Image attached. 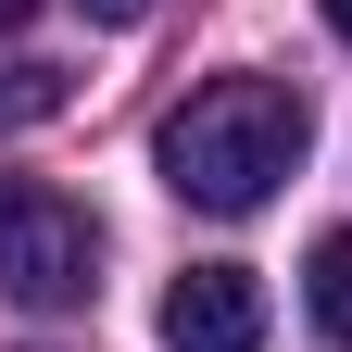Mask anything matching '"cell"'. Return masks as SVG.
<instances>
[{
	"label": "cell",
	"instance_id": "1",
	"mask_svg": "<svg viewBox=\"0 0 352 352\" xmlns=\"http://www.w3.org/2000/svg\"><path fill=\"white\" fill-rule=\"evenodd\" d=\"M302 88H277V76H214V88H189V101L164 113V139H151V164H164V189L189 201V214H252V201H277V176L302 164Z\"/></svg>",
	"mask_w": 352,
	"mask_h": 352
},
{
	"label": "cell",
	"instance_id": "4",
	"mask_svg": "<svg viewBox=\"0 0 352 352\" xmlns=\"http://www.w3.org/2000/svg\"><path fill=\"white\" fill-rule=\"evenodd\" d=\"M302 315H315V340H327V352H352V227H340V239H315V264H302Z\"/></svg>",
	"mask_w": 352,
	"mask_h": 352
},
{
	"label": "cell",
	"instance_id": "5",
	"mask_svg": "<svg viewBox=\"0 0 352 352\" xmlns=\"http://www.w3.org/2000/svg\"><path fill=\"white\" fill-rule=\"evenodd\" d=\"M38 113H63V76L51 63H13L0 76V126H38Z\"/></svg>",
	"mask_w": 352,
	"mask_h": 352
},
{
	"label": "cell",
	"instance_id": "8",
	"mask_svg": "<svg viewBox=\"0 0 352 352\" xmlns=\"http://www.w3.org/2000/svg\"><path fill=\"white\" fill-rule=\"evenodd\" d=\"M327 25H340V38H352V0H327Z\"/></svg>",
	"mask_w": 352,
	"mask_h": 352
},
{
	"label": "cell",
	"instance_id": "3",
	"mask_svg": "<svg viewBox=\"0 0 352 352\" xmlns=\"http://www.w3.org/2000/svg\"><path fill=\"white\" fill-rule=\"evenodd\" d=\"M164 352H264L252 264H189V277L164 289Z\"/></svg>",
	"mask_w": 352,
	"mask_h": 352
},
{
	"label": "cell",
	"instance_id": "7",
	"mask_svg": "<svg viewBox=\"0 0 352 352\" xmlns=\"http://www.w3.org/2000/svg\"><path fill=\"white\" fill-rule=\"evenodd\" d=\"M25 13H38V0H0V38H13V25H25Z\"/></svg>",
	"mask_w": 352,
	"mask_h": 352
},
{
	"label": "cell",
	"instance_id": "6",
	"mask_svg": "<svg viewBox=\"0 0 352 352\" xmlns=\"http://www.w3.org/2000/svg\"><path fill=\"white\" fill-rule=\"evenodd\" d=\"M76 13H88V25H139L151 0H76Z\"/></svg>",
	"mask_w": 352,
	"mask_h": 352
},
{
	"label": "cell",
	"instance_id": "2",
	"mask_svg": "<svg viewBox=\"0 0 352 352\" xmlns=\"http://www.w3.org/2000/svg\"><path fill=\"white\" fill-rule=\"evenodd\" d=\"M101 289V227L38 189V176H0V302H25V315H63V302Z\"/></svg>",
	"mask_w": 352,
	"mask_h": 352
}]
</instances>
